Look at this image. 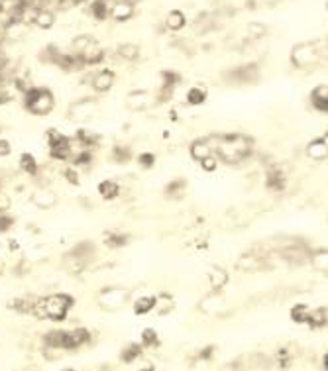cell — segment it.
<instances>
[{"label":"cell","mask_w":328,"mask_h":371,"mask_svg":"<svg viewBox=\"0 0 328 371\" xmlns=\"http://www.w3.org/2000/svg\"><path fill=\"white\" fill-rule=\"evenodd\" d=\"M317 50H313V48H309V46H305V48H297L295 50V53H293V59L299 63V65H309V63H313V61H317Z\"/></svg>","instance_id":"3957f363"},{"label":"cell","mask_w":328,"mask_h":371,"mask_svg":"<svg viewBox=\"0 0 328 371\" xmlns=\"http://www.w3.org/2000/svg\"><path fill=\"white\" fill-rule=\"evenodd\" d=\"M38 24L42 26V28H50V26H54V14L52 12H40L38 14Z\"/></svg>","instance_id":"8fae6325"},{"label":"cell","mask_w":328,"mask_h":371,"mask_svg":"<svg viewBox=\"0 0 328 371\" xmlns=\"http://www.w3.org/2000/svg\"><path fill=\"white\" fill-rule=\"evenodd\" d=\"M132 14H134V6L130 2H118L112 8V18L118 20V22H124L128 18H132Z\"/></svg>","instance_id":"277c9868"},{"label":"cell","mask_w":328,"mask_h":371,"mask_svg":"<svg viewBox=\"0 0 328 371\" xmlns=\"http://www.w3.org/2000/svg\"><path fill=\"white\" fill-rule=\"evenodd\" d=\"M124 297H126V293L110 291V293H107V295H103V299H110V301H105L103 305H107V307H118V305L124 303Z\"/></svg>","instance_id":"52a82bcc"},{"label":"cell","mask_w":328,"mask_h":371,"mask_svg":"<svg viewBox=\"0 0 328 371\" xmlns=\"http://www.w3.org/2000/svg\"><path fill=\"white\" fill-rule=\"evenodd\" d=\"M118 52H120V55H124V57H136L138 55V48L136 46H122V48H118Z\"/></svg>","instance_id":"4fadbf2b"},{"label":"cell","mask_w":328,"mask_h":371,"mask_svg":"<svg viewBox=\"0 0 328 371\" xmlns=\"http://www.w3.org/2000/svg\"><path fill=\"white\" fill-rule=\"evenodd\" d=\"M46 313L54 318H63L69 309V299L67 297H52L46 301Z\"/></svg>","instance_id":"7a4b0ae2"},{"label":"cell","mask_w":328,"mask_h":371,"mask_svg":"<svg viewBox=\"0 0 328 371\" xmlns=\"http://www.w3.org/2000/svg\"><path fill=\"white\" fill-rule=\"evenodd\" d=\"M211 281H213V287H222L226 283V273L222 269H213L211 271Z\"/></svg>","instance_id":"30bf717a"},{"label":"cell","mask_w":328,"mask_h":371,"mask_svg":"<svg viewBox=\"0 0 328 371\" xmlns=\"http://www.w3.org/2000/svg\"><path fill=\"white\" fill-rule=\"evenodd\" d=\"M165 24H167L169 30H181V28L185 26V14L179 12V10H171V12L167 14Z\"/></svg>","instance_id":"5b68a950"},{"label":"cell","mask_w":328,"mask_h":371,"mask_svg":"<svg viewBox=\"0 0 328 371\" xmlns=\"http://www.w3.org/2000/svg\"><path fill=\"white\" fill-rule=\"evenodd\" d=\"M309 156L315 159H325L327 158V144L325 142H317L309 148Z\"/></svg>","instance_id":"9c48e42d"},{"label":"cell","mask_w":328,"mask_h":371,"mask_svg":"<svg viewBox=\"0 0 328 371\" xmlns=\"http://www.w3.org/2000/svg\"><path fill=\"white\" fill-rule=\"evenodd\" d=\"M8 150H10V148L6 146V142H0V154H6Z\"/></svg>","instance_id":"9a60e30c"},{"label":"cell","mask_w":328,"mask_h":371,"mask_svg":"<svg viewBox=\"0 0 328 371\" xmlns=\"http://www.w3.org/2000/svg\"><path fill=\"white\" fill-rule=\"evenodd\" d=\"M327 85H321L315 93H313V99H315V103H317V106L321 108V110H327Z\"/></svg>","instance_id":"ba28073f"},{"label":"cell","mask_w":328,"mask_h":371,"mask_svg":"<svg viewBox=\"0 0 328 371\" xmlns=\"http://www.w3.org/2000/svg\"><path fill=\"white\" fill-rule=\"evenodd\" d=\"M28 106L36 114H48L52 110V106H54V99L46 91H32L30 99H28Z\"/></svg>","instance_id":"6da1fadb"},{"label":"cell","mask_w":328,"mask_h":371,"mask_svg":"<svg viewBox=\"0 0 328 371\" xmlns=\"http://www.w3.org/2000/svg\"><path fill=\"white\" fill-rule=\"evenodd\" d=\"M112 81H114V75L109 73V71H105V73L97 75V79H95L93 85H95L97 91H109L110 87H112Z\"/></svg>","instance_id":"8992f818"},{"label":"cell","mask_w":328,"mask_h":371,"mask_svg":"<svg viewBox=\"0 0 328 371\" xmlns=\"http://www.w3.org/2000/svg\"><path fill=\"white\" fill-rule=\"evenodd\" d=\"M209 154H211V150L205 146V144H199V146H195L193 148V156L199 159H209Z\"/></svg>","instance_id":"7c38bea8"},{"label":"cell","mask_w":328,"mask_h":371,"mask_svg":"<svg viewBox=\"0 0 328 371\" xmlns=\"http://www.w3.org/2000/svg\"><path fill=\"white\" fill-rule=\"evenodd\" d=\"M203 99H205V91H201V89H193L189 93V103H201Z\"/></svg>","instance_id":"5bb4252c"}]
</instances>
